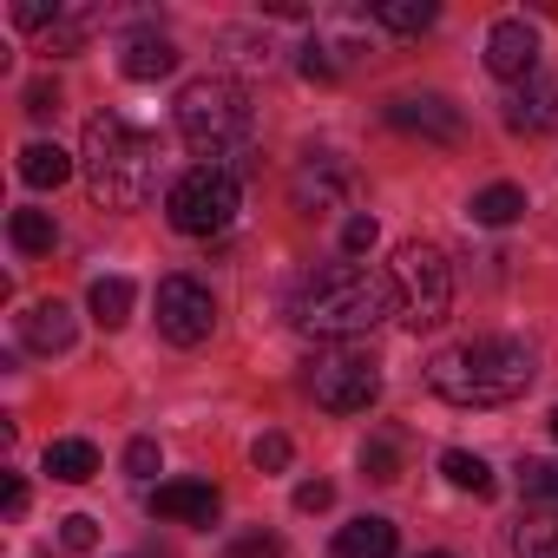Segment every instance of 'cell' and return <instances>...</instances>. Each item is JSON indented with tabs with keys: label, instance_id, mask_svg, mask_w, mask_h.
<instances>
[{
	"label": "cell",
	"instance_id": "obj_1",
	"mask_svg": "<svg viewBox=\"0 0 558 558\" xmlns=\"http://www.w3.org/2000/svg\"><path fill=\"white\" fill-rule=\"evenodd\" d=\"M532 375H538V362L519 336H473L427 362V388L447 408H506L532 388Z\"/></svg>",
	"mask_w": 558,
	"mask_h": 558
},
{
	"label": "cell",
	"instance_id": "obj_2",
	"mask_svg": "<svg viewBox=\"0 0 558 558\" xmlns=\"http://www.w3.org/2000/svg\"><path fill=\"white\" fill-rule=\"evenodd\" d=\"M388 310H395V283L375 276V269H362V263H329L296 290V329L323 336V342L368 336Z\"/></svg>",
	"mask_w": 558,
	"mask_h": 558
},
{
	"label": "cell",
	"instance_id": "obj_3",
	"mask_svg": "<svg viewBox=\"0 0 558 558\" xmlns=\"http://www.w3.org/2000/svg\"><path fill=\"white\" fill-rule=\"evenodd\" d=\"M80 158H86V184L106 210H138L158 191V138L138 132L125 112H93Z\"/></svg>",
	"mask_w": 558,
	"mask_h": 558
},
{
	"label": "cell",
	"instance_id": "obj_4",
	"mask_svg": "<svg viewBox=\"0 0 558 558\" xmlns=\"http://www.w3.org/2000/svg\"><path fill=\"white\" fill-rule=\"evenodd\" d=\"M178 138L204 158V165H223L230 151L250 145V93L223 73H204L178 93Z\"/></svg>",
	"mask_w": 558,
	"mask_h": 558
},
{
	"label": "cell",
	"instance_id": "obj_5",
	"mask_svg": "<svg viewBox=\"0 0 558 558\" xmlns=\"http://www.w3.org/2000/svg\"><path fill=\"white\" fill-rule=\"evenodd\" d=\"M388 283H395V310L408 329H440L453 310V263L440 256V243L408 236L388 263Z\"/></svg>",
	"mask_w": 558,
	"mask_h": 558
},
{
	"label": "cell",
	"instance_id": "obj_6",
	"mask_svg": "<svg viewBox=\"0 0 558 558\" xmlns=\"http://www.w3.org/2000/svg\"><path fill=\"white\" fill-rule=\"evenodd\" d=\"M236 210H243V184H236L230 165H197L165 191V217L184 236H217V230L236 223Z\"/></svg>",
	"mask_w": 558,
	"mask_h": 558
},
{
	"label": "cell",
	"instance_id": "obj_7",
	"mask_svg": "<svg viewBox=\"0 0 558 558\" xmlns=\"http://www.w3.org/2000/svg\"><path fill=\"white\" fill-rule=\"evenodd\" d=\"M310 395H316V408H329V414H368L375 395H381V368H375V355L329 349V355H316V368H310Z\"/></svg>",
	"mask_w": 558,
	"mask_h": 558
},
{
	"label": "cell",
	"instance_id": "obj_8",
	"mask_svg": "<svg viewBox=\"0 0 558 558\" xmlns=\"http://www.w3.org/2000/svg\"><path fill=\"white\" fill-rule=\"evenodd\" d=\"M210 329H217L210 283H197V276H165L158 283V336L171 349H197V342H210Z\"/></svg>",
	"mask_w": 558,
	"mask_h": 558
},
{
	"label": "cell",
	"instance_id": "obj_9",
	"mask_svg": "<svg viewBox=\"0 0 558 558\" xmlns=\"http://www.w3.org/2000/svg\"><path fill=\"white\" fill-rule=\"evenodd\" d=\"M388 125L395 132H408V138H427V145H460V132H466V119H460V106H447L440 93H401V99H388Z\"/></svg>",
	"mask_w": 558,
	"mask_h": 558
},
{
	"label": "cell",
	"instance_id": "obj_10",
	"mask_svg": "<svg viewBox=\"0 0 558 558\" xmlns=\"http://www.w3.org/2000/svg\"><path fill=\"white\" fill-rule=\"evenodd\" d=\"M486 73L525 86L538 73V34L525 21H493V34H486Z\"/></svg>",
	"mask_w": 558,
	"mask_h": 558
},
{
	"label": "cell",
	"instance_id": "obj_11",
	"mask_svg": "<svg viewBox=\"0 0 558 558\" xmlns=\"http://www.w3.org/2000/svg\"><path fill=\"white\" fill-rule=\"evenodd\" d=\"M342 197H349V171L336 158H316V165H303L290 178V204L303 217H329V210H342Z\"/></svg>",
	"mask_w": 558,
	"mask_h": 558
},
{
	"label": "cell",
	"instance_id": "obj_12",
	"mask_svg": "<svg viewBox=\"0 0 558 558\" xmlns=\"http://www.w3.org/2000/svg\"><path fill=\"white\" fill-rule=\"evenodd\" d=\"M506 125L512 132H525V138H538V132H558V80H545V73H532L512 99H506Z\"/></svg>",
	"mask_w": 558,
	"mask_h": 558
},
{
	"label": "cell",
	"instance_id": "obj_13",
	"mask_svg": "<svg viewBox=\"0 0 558 558\" xmlns=\"http://www.w3.org/2000/svg\"><path fill=\"white\" fill-rule=\"evenodd\" d=\"M217 486H204V480H165L158 493H151V512L158 519H184V525H217Z\"/></svg>",
	"mask_w": 558,
	"mask_h": 558
},
{
	"label": "cell",
	"instance_id": "obj_14",
	"mask_svg": "<svg viewBox=\"0 0 558 558\" xmlns=\"http://www.w3.org/2000/svg\"><path fill=\"white\" fill-rule=\"evenodd\" d=\"M21 342L34 349V355H66L73 349V310L66 303H34L27 316H21Z\"/></svg>",
	"mask_w": 558,
	"mask_h": 558
},
{
	"label": "cell",
	"instance_id": "obj_15",
	"mask_svg": "<svg viewBox=\"0 0 558 558\" xmlns=\"http://www.w3.org/2000/svg\"><path fill=\"white\" fill-rule=\"evenodd\" d=\"M119 73L125 80H165V73H178V47L165 34H132L119 53Z\"/></svg>",
	"mask_w": 558,
	"mask_h": 558
},
{
	"label": "cell",
	"instance_id": "obj_16",
	"mask_svg": "<svg viewBox=\"0 0 558 558\" xmlns=\"http://www.w3.org/2000/svg\"><path fill=\"white\" fill-rule=\"evenodd\" d=\"M395 545H401V538H395V525H388V519H375V512L336 532V558H395Z\"/></svg>",
	"mask_w": 558,
	"mask_h": 558
},
{
	"label": "cell",
	"instance_id": "obj_17",
	"mask_svg": "<svg viewBox=\"0 0 558 558\" xmlns=\"http://www.w3.org/2000/svg\"><path fill=\"white\" fill-rule=\"evenodd\" d=\"M21 178H27L34 191H60V184L73 178V158H66L60 145H47V138H34V145L21 151Z\"/></svg>",
	"mask_w": 558,
	"mask_h": 558
},
{
	"label": "cell",
	"instance_id": "obj_18",
	"mask_svg": "<svg viewBox=\"0 0 558 558\" xmlns=\"http://www.w3.org/2000/svg\"><path fill=\"white\" fill-rule=\"evenodd\" d=\"M40 466H47L53 480L80 486V480H93V473H99V447H93V440H53V447L40 453Z\"/></svg>",
	"mask_w": 558,
	"mask_h": 558
},
{
	"label": "cell",
	"instance_id": "obj_19",
	"mask_svg": "<svg viewBox=\"0 0 558 558\" xmlns=\"http://www.w3.org/2000/svg\"><path fill=\"white\" fill-rule=\"evenodd\" d=\"M86 303H93V323H99V329H125V323H132V303H138V290L125 283V276H99Z\"/></svg>",
	"mask_w": 558,
	"mask_h": 558
},
{
	"label": "cell",
	"instance_id": "obj_20",
	"mask_svg": "<svg viewBox=\"0 0 558 558\" xmlns=\"http://www.w3.org/2000/svg\"><path fill=\"white\" fill-rule=\"evenodd\" d=\"M466 210H473V223H493V230H506V223H519V217H525V191H519V184H486V191H480Z\"/></svg>",
	"mask_w": 558,
	"mask_h": 558
},
{
	"label": "cell",
	"instance_id": "obj_21",
	"mask_svg": "<svg viewBox=\"0 0 558 558\" xmlns=\"http://www.w3.org/2000/svg\"><path fill=\"white\" fill-rule=\"evenodd\" d=\"M8 236H14L21 256H47L60 243V223H53V210H14L8 217Z\"/></svg>",
	"mask_w": 558,
	"mask_h": 558
},
{
	"label": "cell",
	"instance_id": "obj_22",
	"mask_svg": "<svg viewBox=\"0 0 558 558\" xmlns=\"http://www.w3.org/2000/svg\"><path fill=\"white\" fill-rule=\"evenodd\" d=\"M512 558H558V512H525L512 525Z\"/></svg>",
	"mask_w": 558,
	"mask_h": 558
},
{
	"label": "cell",
	"instance_id": "obj_23",
	"mask_svg": "<svg viewBox=\"0 0 558 558\" xmlns=\"http://www.w3.org/2000/svg\"><path fill=\"white\" fill-rule=\"evenodd\" d=\"M440 473H447L460 493H480V499L493 493V466H486L480 453H466V447H447V453H440Z\"/></svg>",
	"mask_w": 558,
	"mask_h": 558
},
{
	"label": "cell",
	"instance_id": "obj_24",
	"mask_svg": "<svg viewBox=\"0 0 558 558\" xmlns=\"http://www.w3.org/2000/svg\"><path fill=\"white\" fill-rule=\"evenodd\" d=\"M375 21L388 34H427L434 27V0H375Z\"/></svg>",
	"mask_w": 558,
	"mask_h": 558
},
{
	"label": "cell",
	"instance_id": "obj_25",
	"mask_svg": "<svg viewBox=\"0 0 558 558\" xmlns=\"http://www.w3.org/2000/svg\"><path fill=\"white\" fill-rule=\"evenodd\" d=\"M362 466H368V480H381V486H388V480H401V447H395L388 434H375V440L362 447Z\"/></svg>",
	"mask_w": 558,
	"mask_h": 558
},
{
	"label": "cell",
	"instance_id": "obj_26",
	"mask_svg": "<svg viewBox=\"0 0 558 558\" xmlns=\"http://www.w3.org/2000/svg\"><path fill=\"white\" fill-rule=\"evenodd\" d=\"M250 460H256V473H283V466L296 460V447H290V434H256Z\"/></svg>",
	"mask_w": 558,
	"mask_h": 558
},
{
	"label": "cell",
	"instance_id": "obj_27",
	"mask_svg": "<svg viewBox=\"0 0 558 558\" xmlns=\"http://www.w3.org/2000/svg\"><path fill=\"white\" fill-rule=\"evenodd\" d=\"M519 493L525 499H558V460H525L519 466Z\"/></svg>",
	"mask_w": 558,
	"mask_h": 558
},
{
	"label": "cell",
	"instance_id": "obj_28",
	"mask_svg": "<svg viewBox=\"0 0 558 558\" xmlns=\"http://www.w3.org/2000/svg\"><path fill=\"white\" fill-rule=\"evenodd\" d=\"M223 558H283V538L276 532H243V538L223 545Z\"/></svg>",
	"mask_w": 558,
	"mask_h": 558
},
{
	"label": "cell",
	"instance_id": "obj_29",
	"mask_svg": "<svg viewBox=\"0 0 558 558\" xmlns=\"http://www.w3.org/2000/svg\"><path fill=\"white\" fill-rule=\"evenodd\" d=\"M60 545H66V551H93V545H99V519L66 512V519H60Z\"/></svg>",
	"mask_w": 558,
	"mask_h": 558
},
{
	"label": "cell",
	"instance_id": "obj_30",
	"mask_svg": "<svg viewBox=\"0 0 558 558\" xmlns=\"http://www.w3.org/2000/svg\"><path fill=\"white\" fill-rule=\"evenodd\" d=\"M125 473H132V480H151V473H158V440H132V447H125Z\"/></svg>",
	"mask_w": 558,
	"mask_h": 558
},
{
	"label": "cell",
	"instance_id": "obj_31",
	"mask_svg": "<svg viewBox=\"0 0 558 558\" xmlns=\"http://www.w3.org/2000/svg\"><path fill=\"white\" fill-rule=\"evenodd\" d=\"M336 506V486L329 480H303L296 486V512H329Z\"/></svg>",
	"mask_w": 558,
	"mask_h": 558
},
{
	"label": "cell",
	"instance_id": "obj_32",
	"mask_svg": "<svg viewBox=\"0 0 558 558\" xmlns=\"http://www.w3.org/2000/svg\"><path fill=\"white\" fill-rule=\"evenodd\" d=\"M342 250H349V256L375 250V217H349V223H342Z\"/></svg>",
	"mask_w": 558,
	"mask_h": 558
},
{
	"label": "cell",
	"instance_id": "obj_33",
	"mask_svg": "<svg viewBox=\"0 0 558 558\" xmlns=\"http://www.w3.org/2000/svg\"><path fill=\"white\" fill-rule=\"evenodd\" d=\"M27 112H34V119L60 112V86H53V80H34V86H27Z\"/></svg>",
	"mask_w": 558,
	"mask_h": 558
},
{
	"label": "cell",
	"instance_id": "obj_34",
	"mask_svg": "<svg viewBox=\"0 0 558 558\" xmlns=\"http://www.w3.org/2000/svg\"><path fill=\"white\" fill-rule=\"evenodd\" d=\"M0 506H8V519H21V512H27V486H21L14 473H8V486H0Z\"/></svg>",
	"mask_w": 558,
	"mask_h": 558
},
{
	"label": "cell",
	"instance_id": "obj_35",
	"mask_svg": "<svg viewBox=\"0 0 558 558\" xmlns=\"http://www.w3.org/2000/svg\"><path fill=\"white\" fill-rule=\"evenodd\" d=\"M421 558H453V551H421Z\"/></svg>",
	"mask_w": 558,
	"mask_h": 558
},
{
	"label": "cell",
	"instance_id": "obj_36",
	"mask_svg": "<svg viewBox=\"0 0 558 558\" xmlns=\"http://www.w3.org/2000/svg\"><path fill=\"white\" fill-rule=\"evenodd\" d=\"M551 434H558V408H551Z\"/></svg>",
	"mask_w": 558,
	"mask_h": 558
}]
</instances>
